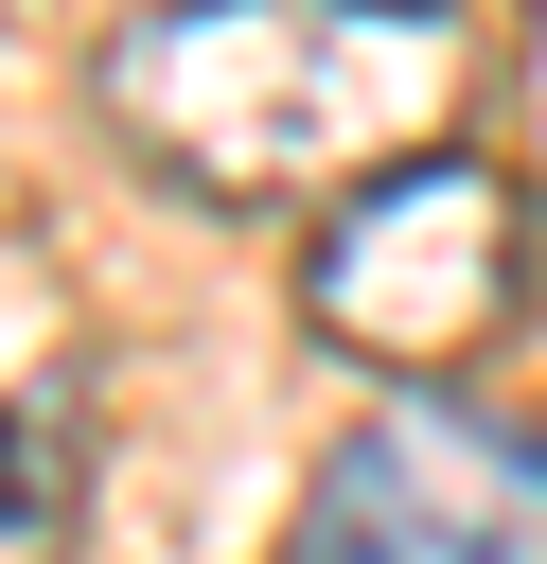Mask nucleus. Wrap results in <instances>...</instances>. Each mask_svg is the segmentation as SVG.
Returning a JSON list of instances; mask_svg holds the SVG:
<instances>
[{
  "label": "nucleus",
  "mask_w": 547,
  "mask_h": 564,
  "mask_svg": "<svg viewBox=\"0 0 547 564\" xmlns=\"http://www.w3.org/2000/svg\"><path fill=\"white\" fill-rule=\"evenodd\" d=\"M124 159L194 212L353 194L441 141L459 106V0H141L88 53Z\"/></svg>",
  "instance_id": "obj_1"
},
{
  "label": "nucleus",
  "mask_w": 547,
  "mask_h": 564,
  "mask_svg": "<svg viewBox=\"0 0 547 564\" xmlns=\"http://www.w3.org/2000/svg\"><path fill=\"white\" fill-rule=\"evenodd\" d=\"M512 300H529V194L494 159H459V141L353 176L318 212V247H300V335L353 352V370H388V388L476 370L512 335Z\"/></svg>",
  "instance_id": "obj_2"
},
{
  "label": "nucleus",
  "mask_w": 547,
  "mask_h": 564,
  "mask_svg": "<svg viewBox=\"0 0 547 564\" xmlns=\"http://www.w3.org/2000/svg\"><path fill=\"white\" fill-rule=\"evenodd\" d=\"M282 564H547V441L459 388H388L300 476Z\"/></svg>",
  "instance_id": "obj_3"
},
{
  "label": "nucleus",
  "mask_w": 547,
  "mask_h": 564,
  "mask_svg": "<svg viewBox=\"0 0 547 564\" xmlns=\"http://www.w3.org/2000/svg\"><path fill=\"white\" fill-rule=\"evenodd\" d=\"M71 529H88V423L71 405H0V564H71Z\"/></svg>",
  "instance_id": "obj_4"
}]
</instances>
